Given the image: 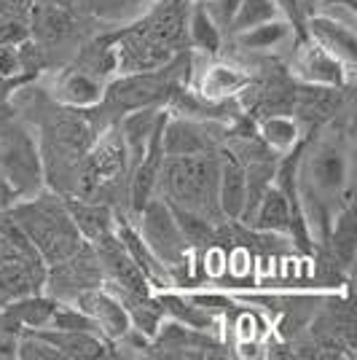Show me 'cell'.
<instances>
[{
    "label": "cell",
    "instance_id": "cell-1",
    "mask_svg": "<svg viewBox=\"0 0 357 360\" xmlns=\"http://www.w3.org/2000/svg\"><path fill=\"white\" fill-rule=\"evenodd\" d=\"M159 183L164 199L183 210L199 212L205 218L221 215L218 207V159L212 153L196 156H164Z\"/></svg>",
    "mask_w": 357,
    "mask_h": 360
},
{
    "label": "cell",
    "instance_id": "cell-2",
    "mask_svg": "<svg viewBox=\"0 0 357 360\" xmlns=\"http://www.w3.org/2000/svg\"><path fill=\"white\" fill-rule=\"evenodd\" d=\"M11 215L27 231L32 248L44 258L46 266L70 258L84 245V237L65 210V202L60 205L57 199H30L27 205H22L19 199L11 207Z\"/></svg>",
    "mask_w": 357,
    "mask_h": 360
},
{
    "label": "cell",
    "instance_id": "cell-3",
    "mask_svg": "<svg viewBox=\"0 0 357 360\" xmlns=\"http://www.w3.org/2000/svg\"><path fill=\"white\" fill-rule=\"evenodd\" d=\"M0 172L22 199L35 196L44 186V167L35 140L16 121H0Z\"/></svg>",
    "mask_w": 357,
    "mask_h": 360
},
{
    "label": "cell",
    "instance_id": "cell-4",
    "mask_svg": "<svg viewBox=\"0 0 357 360\" xmlns=\"http://www.w3.org/2000/svg\"><path fill=\"white\" fill-rule=\"evenodd\" d=\"M178 75L172 68H156V70H140V73H121L110 86H105L103 100L113 110H134V108L159 105L178 94Z\"/></svg>",
    "mask_w": 357,
    "mask_h": 360
},
{
    "label": "cell",
    "instance_id": "cell-5",
    "mask_svg": "<svg viewBox=\"0 0 357 360\" xmlns=\"http://www.w3.org/2000/svg\"><path fill=\"white\" fill-rule=\"evenodd\" d=\"M126 167H129V159H126V148L121 143V135L108 132L97 146L86 148L84 162L78 167L81 196L97 202V196L116 188L121 180L126 178Z\"/></svg>",
    "mask_w": 357,
    "mask_h": 360
},
{
    "label": "cell",
    "instance_id": "cell-6",
    "mask_svg": "<svg viewBox=\"0 0 357 360\" xmlns=\"http://www.w3.org/2000/svg\"><path fill=\"white\" fill-rule=\"evenodd\" d=\"M140 215V237L145 240L153 255L162 261L167 269H180L188 264V242L183 240L178 229V221L164 199L150 196Z\"/></svg>",
    "mask_w": 357,
    "mask_h": 360
},
{
    "label": "cell",
    "instance_id": "cell-7",
    "mask_svg": "<svg viewBox=\"0 0 357 360\" xmlns=\"http://www.w3.org/2000/svg\"><path fill=\"white\" fill-rule=\"evenodd\" d=\"M73 304L94 320V326H97V330H100V336H103L105 342H124L126 330L132 328L124 304L108 285L81 290L73 299Z\"/></svg>",
    "mask_w": 357,
    "mask_h": 360
},
{
    "label": "cell",
    "instance_id": "cell-8",
    "mask_svg": "<svg viewBox=\"0 0 357 360\" xmlns=\"http://www.w3.org/2000/svg\"><path fill=\"white\" fill-rule=\"evenodd\" d=\"M349 73L352 70L342 60H336L330 51H325L320 44L304 46L296 57V75L304 84H312V86L342 89Z\"/></svg>",
    "mask_w": 357,
    "mask_h": 360
},
{
    "label": "cell",
    "instance_id": "cell-9",
    "mask_svg": "<svg viewBox=\"0 0 357 360\" xmlns=\"http://www.w3.org/2000/svg\"><path fill=\"white\" fill-rule=\"evenodd\" d=\"M167 119V113H162V119L156 124L153 135H150L148 146H145V153L140 156V162L134 165L132 180H129V199H132V210L140 212L145 207L156 186H159V175H162V165H164V148H162V124Z\"/></svg>",
    "mask_w": 357,
    "mask_h": 360
},
{
    "label": "cell",
    "instance_id": "cell-10",
    "mask_svg": "<svg viewBox=\"0 0 357 360\" xmlns=\"http://www.w3.org/2000/svg\"><path fill=\"white\" fill-rule=\"evenodd\" d=\"M27 27L38 44H62L75 32V19L57 0H35L27 11Z\"/></svg>",
    "mask_w": 357,
    "mask_h": 360
},
{
    "label": "cell",
    "instance_id": "cell-11",
    "mask_svg": "<svg viewBox=\"0 0 357 360\" xmlns=\"http://www.w3.org/2000/svg\"><path fill=\"white\" fill-rule=\"evenodd\" d=\"M245 196H247V175L245 162L234 150H226L218 159V207L221 215L228 221H239L245 210Z\"/></svg>",
    "mask_w": 357,
    "mask_h": 360
},
{
    "label": "cell",
    "instance_id": "cell-12",
    "mask_svg": "<svg viewBox=\"0 0 357 360\" xmlns=\"http://www.w3.org/2000/svg\"><path fill=\"white\" fill-rule=\"evenodd\" d=\"M46 271L48 266L44 258H11L0 264V299L14 301L22 296L38 293L46 285Z\"/></svg>",
    "mask_w": 357,
    "mask_h": 360
},
{
    "label": "cell",
    "instance_id": "cell-13",
    "mask_svg": "<svg viewBox=\"0 0 357 360\" xmlns=\"http://www.w3.org/2000/svg\"><path fill=\"white\" fill-rule=\"evenodd\" d=\"M32 333H38L41 339H46L48 345L60 352L62 358L73 360H91V358H105L110 342H105L100 333L94 330H60V328H35Z\"/></svg>",
    "mask_w": 357,
    "mask_h": 360
},
{
    "label": "cell",
    "instance_id": "cell-14",
    "mask_svg": "<svg viewBox=\"0 0 357 360\" xmlns=\"http://www.w3.org/2000/svg\"><path fill=\"white\" fill-rule=\"evenodd\" d=\"M162 148L164 156H196V153H209L212 140L205 135L202 124L167 116L162 124Z\"/></svg>",
    "mask_w": 357,
    "mask_h": 360
},
{
    "label": "cell",
    "instance_id": "cell-15",
    "mask_svg": "<svg viewBox=\"0 0 357 360\" xmlns=\"http://www.w3.org/2000/svg\"><path fill=\"white\" fill-rule=\"evenodd\" d=\"M309 32H312L314 44H320L336 60H342L349 70L355 68L357 41L349 25H344V22L333 19V16H314L312 22H309Z\"/></svg>",
    "mask_w": 357,
    "mask_h": 360
},
{
    "label": "cell",
    "instance_id": "cell-16",
    "mask_svg": "<svg viewBox=\"0 0 357 360\" xmlns=\"http://www.w3.org/2000/svg\"><path fill=\"white\" fill-rule=\"evenodd\" d=\"M346 172H349L346 156L339 148H323L304 167V178H309L312 188L327 196L342 194L344 183H346Z\"/></svg>",
    "mask_w": 357,
    "mask_h": 360
},
{
    "label": "cell",
    "instance_id": "cell-17",
    "mask_svg": "<svg viewBox=\"0 0 357 360\" xmlns=\"http://www.w3.org/2000/svg\"><path fill=\"white\" fill-rule=\"evenodd\" d=\"M65 210L70 215V221L75 224L78 234L84 237V242H100L113 231V212L103 202L94 199H65Z\"/></svg>",
    "mask_w": 357,
    "mask_h": 360
},
{
    "label": "cell",
    "instance_id": "cell-18",
    "mask_svg": "<svg viewBox=\"0 0 357 360\" xmlns=\"http://www.w3.org/2000/svg\"><path fill=\"white\" fill-rule=\"evenodd\" d=\"M186 19H188V6L183 3V0H167L162 3L153 14L145 19V22H140L145 30L164 44L167 49H178V46L186 44Z\"/></svg>",
    "mask_w": 357,
    "mask_h": 360
},
{
    "label": "cell",
    "instance_id": "cell-19",
    "mask_svg": "<svg viewBox=\"0 0 357 360\" xmlns=\"http://www.w3.org/2000/svg\"><path fill=\"white\" fill-rule=\"evenodd\" d=\"M159 119H162V110L156 105L126 110V116L121 119L119 132H121V143L126 148V156H129V165H137L140 156L145 153V146H148V140L153 135Z\"/></svg>",
    "mask_w": 357,
    "mask_h": 360
},
{
    "label": "cell",
    "instance_id": "cell-20",
    "mask_svg": "<svg viewBox=\"0 0 357 360\" xmlns=\"http://www.w3.org/2000/svg\"><path fill=\"white\" fill-rule=\"evenodd\" d=\"M57 100L65 103L67 108H94L103 103L105 86L100 84V78L89 70H70L57 81Z\"/></svg>",
    "mask_w": 357,
    "mask_h": 360
},
{
    "label": "cell",
    "instance_id": "cell-21",
    "mask_svg": "<svg viewBox=\"0 0 357 360\" xmlns=\"http://www.w3.org/2000/svg\"><path fill=\"white\" fill-rule=\"evenodd\" d=\"M113 231H116V237H119L121 245H124V250L132 255V261L143 269V274L148 277L150 283H162V280H167V266L153 255V250L145 245V240L140 237V231H137L129 221L113 218Z\"/></svg>",
    "mask_w": 357,
    "mask_h": 360
},
{
    "label": "cell",
    "instance_id": "cell-22",
    "mask_svg": "<svg viewBox=\"0 0 357 360\" xmlns=\"http://www.w3.org/2000/svg\"><path fill=\"white\" fill-rule=\"evenodd\" d=\"M57 299H48V296H41V293H30V296H22V299L8 301L3 307V312L11 317L14 323L22 326V330H35L48 326V320L57 309Z\"/></svg>",
    "mask_w": 357,
    "mask_h": 360
},
{
    "label": "cell",
    "instance_id": "cell-23",
    "mask_svg": "<svg viewBox=\"0 0 357 360\" xmlns=\"http://www.w3.org/2000/svg\"><path fill=\"white\" fill-rule=\"evenodd\" d=\"M250 84V78L237 70V68H228V65H209L207 70L202 73V81H199V94L215 103V100H223V97H231L242 91Z\"/></svg>",
    "mask_w": 357,
    "mask_h": 360
},
{
    "label": "cell",
    "instance_id": "cell-24",
    "mask_svg": "<svg viewBox=\"0 0 357 360\" xmlns=\"http://www.w3.org/2000/svg\"><path fill=\"white\" fill-rule=\"evenodd\" d=\"M186 30H188V44L194 49L205 51V54L221 51V25L212 19L207 6H194V11H188Z\"/></svg>",
    "mask_w": 357,
    "mask_h": 360
},
{
    "label": "cell",
    "instance_id": "cell-25",
    "mask_svg": "<svg viewBox=\"0 0 357 360\" xmlns=\"http://www.w3.org/2000/svg\"><path fill=\"white\" fill-rule=\"evenodd\" d=\"M162 301L164 315H172L178 323H183L186 328L194 330H209L215 326V317L209 315L207 309H202L199 304H194L191 299H183V296H175V293H162L156 296Z\"/></svg>",
    "mask_w": 357,
    "mask_h": 360
},
{
    "label": "cell",
    "instance_id": "cell-26",
    "mask_svg": "<svg viewBox=\"0 0 357 360\" xmlns=\"http://www.w3.org/2000/svg\"><path fill=\"white\" fill-rule=\"evenodd\" d=\"M261 140L266 143L268 150L287 153L296 148L298 143V121L290 116H266L261 121Z\"/></svg>",
    "mask_w": 357,
    "mask_h": 360
},
{
    "label": "cell",
    "instance_id": "cell-27",
    "mask_svg": "<svg viewBox=\"0 0 357 360\" xmlns=\"http://www.w3.org/2000/svg\"><path fill=\"white\" fill-rule=\"evenodd\" d=\"M277 16H280L277 0H239L228 27H231V32L239 35V32L250 30L255 25H264L268 19H277Z\"/></svg>",
    "mask_w": 357,
    "mask_h": 360
},
{
    "label": "cell",
    "instance_id": "cell-28",
    "mask_svg": "<svg viewBox=\"0 0 357 360\" xmlns=\"http://www.w3.org/2000/svg\"><path fill=\"white\" fill-rule=\"evenodd\" d=\"M287 35H290V25L277 16V19H268L264 25H255L250 30L239 32V44L245 46V49L261 51V49H274V46H280L283 41H287Z\"/></svg>",
    "mask_w": 357,
    "mask_h": 360
},
{
    "label": "cell",
    "instance_id": "cell-29",
    "mask_svg": "<svg viewBox=\"0 0 357 360\" xmlns=\"http://www.w3.org/2000/svg\"><path fill=\"white\" fill-rule=\"evenodd\" d=\"M164 202H167V199H164ZM167 205H169V202H167ZM169 210L175 215L180 234H183V240L188 242V248L209 245V242H212V224H209V218L199 215V212L183 210L178 205H169Z\"/></svg>",
    "mask_w": 357,
    "mask_h": 360
},
{
    "label": "cell",
    "instance_id": "cell-30",
    "mask_svg": "<svg viewBox=\"0 0 357 360\" xmlns=\"http://www.w3.org/2000/svg\"><path fill=\"white\" fill-rule=\"evenodd\" d=\"M16 358H22V360H62V355L54 349V347L48 345L46 339H41L38 333H32V330H22Z\"/></svg>",
    "mask_w": 357,
    "mask_h": 360
},
{
    "label": "cell",
    "instance_id": "cell-31",
    "mask_svg": "<svg viewBox=\"0 0 357 360\" xmlns=\"http://www.w3.org/2000/svg\"><path fill=\"white\" fill-rule=\"evenodd\" d=\"M35 0H0V16H19L27 19V11Z\"/></svg>",
    "mask_w": 357,
    "mask_h": 360
},
{
    "label": "cell",
    "instance_id": "cell-32",
    "mask_svg": "<svg viewBox=\"0 0 357 360\" xmlns=\"http://www.w3.org/2000/svg\"><path fill=\"white\" fill-rule=\"evenodd\" d=\"M19 199H22V196H19V191H16L14 186L8 183V178L0 172V212L11 210V207H14Z\"/></svg>",
    "mask_w": 357,
    "mask_h": 360
},
{
    "label": "cell",
    "instance_id": "cell-33",
    "mask_svg": "<svg viewBox=\"0 0 357 360\" xmlns=\"http://www.w3.org/2000/svg\"><path fill=\"white\" fill-rule=\"evenodd\" d=\"M239 0H218V16H212L218 25H228L231 22V16H234V11H237Z\"/></svg>",
    "mask_w": 357,
    "mask_h": 360
},
{
    "label": "cell",
    "instance_id": "cell-34",
    "mask_svg": "<svg viewBox=\"0 0 357 360\" xmlns=\"http://www.w3.org/2000/svg\"><path fill=\"white\" fill-rule=\"evenodd\" d=\"M239 336L247 342V339H255V317L250 312H245V315L239 317Z\"/></svg>",
    "mask_w": 357,
    "mask_h": 360
}]
</instances>
